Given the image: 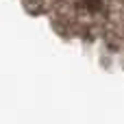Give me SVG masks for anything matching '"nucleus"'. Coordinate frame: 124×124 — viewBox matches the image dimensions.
<instances>
[{
	"mask_svg": "<svg viewBox=\"0 0 124 124\" xmlns=\"http://www.w3.org/2000/svg\"><path fill=\"white\" fill-rule=\"evenodd\" d=\"M83 2H85V7H87L89 11H98L100 4H102V0H83Z\"/></svg>",
	"mask_w": 124,
	"mask_h": 124,
	"instance_id": "f257e3e1",
	"label": "nucleus"
}]
</instances>
